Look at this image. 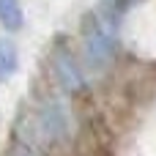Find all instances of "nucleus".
Masks as SVG:
<instances>
[{
    "mask_svg": "<svg viewBox=\"0 0 156 156\" xmlns=\"http://www.w3.org/2000/svg\"><path fill=\"white\" fill-rule=\"evenodd\" d=\"M0 25H3L8 33L22 30L25 14H22V3H19V0H0Z\"/></svg>",
    "mask_w": 156,
    "mask_h": 156,
    "instance_id": "obj_4",
    "label": "nucleus"
},
{
    "mask_svg": "<svg viewBox=\"0 0 156 156\" xmlns=\"http://www.w3.org/2000/svg\"><path fill=\"white\" fill-rule=\"evenodd\" d=\"M19 156H27V154H19Z\"/></svg>",
    "mask_w": 156,
    "mask_h": 156,
    "instance_id": "obj_6",
    "label": "nucleus"
},
{
    "mask_svg": "<svg viewBox=\"0 0 156 156\" xmlns=\"http://www.w3.org/2000/svg\"><path fill=\"white\" fill-rule=\"evenodd\" d=\"M85 52L88 63L93 69H104L115 55V27L104 14L90 16V25L85 27Z\"/></svg>",
    "mask_w": 156,
    "mask_h": 156,
    "instance_id": "obj_1",
    "label": "nucleus"
},
{
    "mask_svg": "<svg viewBox=\"0 0 156 156\" xmlns=\"http://www.w3.org/2000/svg\"><path fill=\"white\" fill-rule=\"evenodd\" d=\"M52 66H55V74H58V80H60L63 90L77 93V90H82V88H85V77H82V71L77 69V63L71 60V55H69L66 49H60V52L55 55Z\"/></svg>",
    "mask_w": 156,
    "mask_h": 156,
    "instance_id": "obj_3",
    "label": "nucleus"
},
{
    "mask_svg": "<svg viewBox=\"0 0 156 156\" xmlns=\"http://www.w3.org/2000/svg\"><path fill=\"white\" fill-rule=\"evenodd\" d=\"M19 55H16V44L5 36H0V82H5L14 71H16Z\"/></svg>",
    "mask_w": 156,
    "mask_h": 156,
    "instance_id": "obj_5",
    "label": "nucleus"
},
{
    "mask_svg": "<svg viewBox=\"0 0 156 156\" xmlns=\"http://www.w3.org/2000/svg\"><path fill=\"white\" fill-rule=\"evenodd\" d=\"M71 129V118L69 110L63 107V101H47L41 110V132L47 140H63Z\"/></svg>",
    "mask_w": 156,
    "mask_h": 156,
    "instance_id": "obj_2",
    "label": "nucleus"
}]
</instances>
